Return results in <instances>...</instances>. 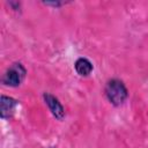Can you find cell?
I'll use <instances>...</instances> for the list:
<instances>
[{
    "label": "cell",
    "instance_id": "6da1fadb",
    "mask_svg": "<svg viewBox=\"0 0 148 148\" xmlns=\"http://www.w3.org/2000/svg\"><path fill=\"white\" fill-rule=\"evenodd\" d=\"M104 91L108 101L114 106H119L124 104V102L128 97V90L124 84V82L119 79L109 80L105 84Z\"/></svg>",
    "mask_w": 148,
    "mask_h": 148
},
{
    "label": "cell",
    "instance_id": "7a4b0ae2",
    "mask_svg": "<svg viewBox=\"0 0 148 148\" xmlns=\"http://www.w3.org/2000/svg\"><path fill=\"white\" fill-rule=\"evenodd\" d=\"M27 75V69L21 62H14L3 74L2 82L9 87H18Z\"/></svg>",
    "mask_w": 148,
    "mask_h": 148
},
{
    "label": "cell",
    "instance_id": "3957f363",
    "mask_svg": "<svg viewBox=\"0 0 148 148\" xmlns=\"http://www.w3.org/2000/svg\"><path fill=\"white\" fill-rule=\"evenodd\" d=\"M43 99L54 118H57L58 120H62L65 118V109L56 96H53L50 92H44Z\"/></svg>",
    "mask_w": 148,
    "mask_h": 148
},
{
    "label": "cell",
    "instance_id": "277c9868",
    "mask_svg": "<svg viewBox=\"0 0 148 148\" xmlns=\"http://www.w3.org/2000/svg\"><path fill=\"white\" fill-rule=\"evenodd\" d=\"M17 106V101L13 97L2 95L0 99V116L2 119H9L13 117L15 109Z\"/></svg>",
    "mask_w": 148,
    "mask_h": 148
},
{
    "label": "cell",
    "instance_id": "5b68a950",
    "mask_svg": "<svg viewBox=\"0 0 148 148\" xmlns=\"http://www.w3.org/2000/svg\"><path fill=\"white\" fill-rule=\"evenodd\" d=\"M74 67H75L76 73L80 76H88L94 69V66H92L91 61L87 58H83V57L76 59V61L74 64Z\"/></svg>",
    "mask_w": 148,
    "mask_h": 148
}]
</instances>
